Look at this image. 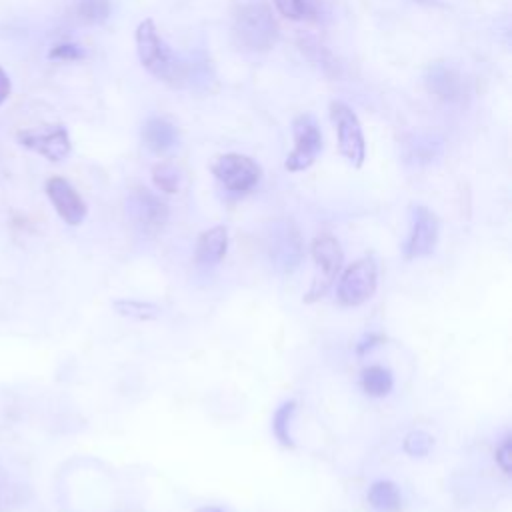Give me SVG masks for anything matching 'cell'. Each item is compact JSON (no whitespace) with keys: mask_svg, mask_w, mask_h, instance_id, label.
I'll return each mask as SVG.
<instances>
[{"mask_svg":"<svg viewBox=\"0 0 512 512\" xmlns=\"http://www.w3.org/2000/svg\"><path fill=\"white\" fill-rule=\"evenodd\" d=\"M134 42H136V54L142 68H146L154 78L174 88H180L186 82V76H188L186 64L164 42L156 24L150 18L142 20L136 26Z\"/></svg>","mask_w":512,"mask_h":512,"instance_id":"obj_1","label":"cell"},{"mask_svg":"<svg viewBox=\"0 0 512 512\" xmlns=\"http://www.w3.org/2000/svg\"><path fill=\"white\" fill-rule=\"evenodd\" d=\"M232 36L250 52H268L278 40V24L264 0H248L238 6L232 20Z\"/></svg>","mask_w":512,"mask_h":512,"instance_id":"obj_2","label":"cell"},{"mask_svg":"<svg viewBox=\"0 0 512 512\" xmlns=\"http://www.w3.org/2000/svg\"><path fill=\"white\" fill-rule=\"evenodd\" d=\"M310 254L314 260V278L304 296V302H308V304L326 296V292L332 288V284L338 278L342 264H344L342 246L330 234L316 236L310 244Z\"/></svg>","mask_w":512,"mask_h":512,"instance_id":"obj_3","label":"cell"},{"mask_svg":"<svg viewBox=\"0 0 512 512\" xmlns=\"http://www.w3.org/2000/svg\"><path fill=\"white\" fill-rule=\"evenodd\" d=\"M330 120L336 130L338 150L346 158V162L354 168H360L366 160V140L362 132V124L356 112L342 100L330 102Z\"/></svg>","mask_w":512,"mask_h":512,"instance_id":"obj_4","label":"cell"},{"mask_svg":"<svg viewBox=\"0 0 512 512\" xmlns=\"http://www.w3.org/2000/svg\"><path fill=\"white\" fill-rule=\"evenodd\" d=\"M378 286V266L370 256L358 258L344 268L338 278L336 296L342 306H360L368 302Z\"/></svg>","mask_w":512,"mask_h":512,"instance_id":"obj_5","label":"cell"},{"mask_svg":"<svg viewBox=\"0 0 512 512\" xmlns=\"http://www.w3.org/2000/svg\"><path fill=\"white\" fill-rule=\"evenodd\" d=\"M292 138L294 146L284 160V168L288 172L308 170L324 146L322 130L310 112H302L292 120Z\"/></svg>","mask_w":512,"mask_h":512,"instance_id":"obj_6","label":"cell"},{"mask_svg":"<svg viewBox=\"0 0 512 512\" xmlns=\"http://www.w3.org/2000/svg\"><path fill=\"white\" fill-rule=\"evenodd\" d=\"M212 176L230 192H250L262 178V168L246 154L228 152L214 158L210 164Z\"/></svg>","mask_w":512,"mask_h":512,"instance_id":"obj_7","label":"cell"},{"mask_svg":"<svg viewBox=\"0 0 512 512\" xmlns=\"http://www.w3.org/2000/svg\"><path fill=\"white\" fill-rule=\"evenodd\" d=\"M440 234V224L436 214L426 206H412L410 210V232L404 242V258L416 260L434 252Z\"/></svg>","mask_w":512,"mask_h":512,"instance_id":"obj_8","label":"cell"},{"mask_svg":"<svg viewBox=\"0 0 512 512\" xmlns=\"http://www.w3.org/2000/svg\"><path fill=\"white\" fill-rule=\"evenodd\" d=\"M18 142L28 148L38 152L40 156L48 158L50 162H62L68 158L72 144L68 130L62 124L54 126H42V128H30L18 132Z\"/></svg>","mask_w":512,"mask_h":512,"instance_id":"obj_9","label":"cell"},{"mask_svg":"<svg viewBox=\"0 0 512 512\" xmlns=\"http://www.w3.org/2000/svg\"><path fill=\"white\" fill-rule=\"evenodd\" d=\"M46 196L52 202L54 210L58 212V216L70 224V226H78L84 222L88 208L86 202L82 200V196L78 194V190L62 176H52L46 182Z\"/></svg>","mask_w":512,"mask_h":512,"instance_id":"obj_10","label":"cell"},{"mask_svg":"<svg viewBox=\"0 0 512 512\" xmlns=\"http://www.w3.org/2000/svg\"><path fill=\"white\" fill-rule=\"evenodd\" d=\"M130 208L144 230H160L168 220V206L154 192L136 188L130 196Z\"/></svg>","mask_w":512,"mask_h":512,"instance_id":"obj_11","label":"cell"},{"mask_svg":"<svg viewBox=\"0 0 512 512\" xmlns=\"http://www.w3.org/2000/svg\"><path fill=\"white\" fill-rule=\"evenodd\" d=\"M426 86L430 94L444 102H456L462 98L464 92V80L460 72L444 62H436L428 68Z\"/></svg>","mask_w":512,"mask_h":512,"instance_id":"obj_12","label":"cell"},{"mask_svg":"<svg viewBox=\"0 0 512 512\" xmlns=\"http://www.w3.org/2000/svg\"><path fill=\"white\" fill-rule=\"evenodd\" d=\"M142 144L152 152V154H166L170 152L172 148L178 146V140H180V134H178V128L162 118V116H152L148 118L144 124H142Z\"/></svg>","mask_w":512,"mask_h":512,"instance_id":"obj_13","label":"cell"},{"mask_svg":"<svg viewBox=\"0 0 512 512\" xmlns=\"http://www.w3.org/2000/svg\"><path fill=\"white\" fill-rule=\"evenodd\" d=\"M228 252V228L222 224H216L208 230H204L194 248V260L198 266H216L224 260Z\"/></svg>","mask_w":512,"mask_h":512,"instance_id":"obj_14","label":"cell"},{"mask_svg":"<svg viewBox=\"0 0 512 512\" xmlns=\"http://www.w3.org/2000/svg\"><path fill=\"white\" fill-rule=\"evenodd\" d=\"M368 504L378 512H400L402 494L398 486L390 480H376L368 488Z\"/></svg>","mask_w":512,"mask_h":512,"instance_id":"obj_15","label":"cell"},{"mask_svg":"<svg viewBox=\"0 0 512 512\" xmlns=\"http://www.w3.org/2000/svg\"><path fill=\"white\" fill-rule=\"evenodd\" d=\"M360 386H362L364 394H368L372 398H384L394 388V376L384 366H378V364L366 366L360 372Z\"/></svg>","mask_w":512,"mask_h":512,"instance_id":"obj_16","label":"cell"},{"mask_svg":"<svg viewBox=\"0 0 512 512\" xmlns=\"http://www.w3.org/2000/svg\"><path fill=\"white\" fill-rule=\"evenodd\" d=\"M294 414H296V400H286L276 408V412L272 416V434L280 442V446H284V448H294L296 446L294 438H292V432H290Z\"/></svg>","mask_w":512,"mask_h":512,"instance_id":"obj_17","label":"cell"},{"mask_svg":"<svg viewBox=\"0 0 512 512\" xmlns=\"http://www.w3.org/2000/svg\"><path fill=\"white\" fill-rule=\"evenodd\" d=\"M114 310L124 316V318H132V320H140V322H148V320H156L162 314V308L154 302H144V300H134V298H122L116 300Z\"/></svg>","mask_w":512,"mask_h":512,"instance_id":"obj_18","label":"cell"},{"mask_svg":"<svg viewBox=\"0 0 512 512\" xmlns=\"http://www.w3.org/2000/svg\"><path fill=\"white\" fill-rule=\"evenodd\" d=\"M152 182L164 194H176L182 184V176L176 166L168 162H160L152 168Z\"/></svg>","mask_w":512,"mask_h":512,"instance_id":"obj_19","label":"cell"},{"mask_svg":"<svg viewBox=\"0 0 512 512\" xmlns=\"http://www.w3.org/2000/svg\"><path fill=\"white\" fill-rule=\"evenodd\" d=\"M76 16L84 24H102L110 16V0H78Z\"/></svg>","mask_w":512,"mask_h":512,"instance_id":"obj_20","label":"cell"},{"mask_svg":"<svg viewBox=\"0 0 512 512\" xmlns=\"http://www.w3.org/2000/svg\"><path fill=\"white\" fill-rule=\"evenodd\" d=\"M276 10L288 20H308L316 14V8L310 0H272Z\"/></svg>","mask_w":512,"mask_h":512,"instance_id":"obj_21","label":"cell"},{"mask_svg":"<svg viewBox=\"0 0 512 512\" xmlns=\"http://www.w3.org/2000/svg\"><path fill=\"white\" fill-rule=\"evenodd\" d=\"M434 446V438L424 432V430H412L404 436V442H402V450L412 456V458H424L430 454Z\"/></svg>","mask_w":512,"mask_h":512,"instance_id":"obj_22","label":"cell"},{"mask_svg":"<svg viewBox=\"0 0 512 512\" xmlns=\"http://www.w3.org/2000/svg\"><path fill=\"white\" fill-rule=\"evenodd\" d=\"M50 58H52V60L74 62V60L84 58V50H82V46H78V44H74V42H60V44L52 46Z\"/></svg>","mask_w":512,"mask_h":512,"instance_id":"obj_23","label":"cell"},{"mask_svg":"<svg viewBox=\"0 0 512 512\" xmlns=\"http://www.w3.org/2000/svg\"><path fill=\"white\" fill-rule=\"evenodd\" d=\"M494 460H496L498 468L508 476L510 470H512V466H510V462H512V438H510V434H506L502 438V442L496 446Z\"/></svg>","mask_w":512,"mask_h":512,"instance_id":"obj_24","label":"cell"},{"mask_svg":"<svg viewBox=\"0 0 512 512\" xmlns=\"http://www.w3.org/2000/svg\"><path fill=\"white\" fill-rule=\"evenodd\" d=\"M382 342H384V336H382V334L370 332V334H366V336L356 344V354H358V356H364L366 352H370L372 348L380 346Z\"/></svg>","mask_w":512,"mask_h":512,"instance_id":"obj_25","label":"cell"},{"mask_svg":"<svg viewBox=\"0 0 512 512\" xmlns=\"http://www.w3.org/2000/svg\"><path fill=\"white\" fill-rule=\"evenodd\" d=\"M8 94H10V80H8L6 72L0 68V104L8 98Z\"/></svg>","mask_w":512,"mask_h":512,"instance_id":"obj_26","label":"cell"},{"mask_svg":"<svg viewBox=\"0 0 512 512\" xmlns=\"http://www.w3.org/2000/svg\"><path fill=\"white\" fill-rule=\"evenodd\" d=\"M194 512H226V510H222L218 506H202V508H196Z\"/></svg>","mask_w":512,"mask_h":512,"instance_id":"obj_27","label":"cell"},{"mask_svg":"<svg viewBox=\"0 0 512 512\" xmlns=\"http://www.w3.org/2000/svg\"><path fill=\"white\" fill-rule=\"evenodd\" d=\"M414 2H420V4H432V2H436V0H414Z\"/></svg>","mask_w":512,"mask_h":512,"instance_id":"obj_28","label":"cell"}]
</instances>
